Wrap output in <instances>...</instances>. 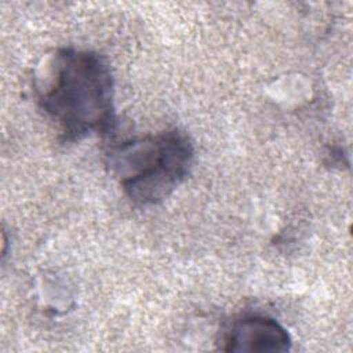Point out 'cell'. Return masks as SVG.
Returning a JSON list of instances; mask_svg holds the SVG:
<instances>
[{
    "mask_svg": "<svg viewBox=\"0 0 353 353\" xmlns=\"http://www.w3.org/2000/svg\"><path fill=\"white\" fill-rule=\"evenodd\" d=\"M291 347L288 331L268 316H247L236 320L223 335L225 352L277 353Z\"/></svg>",
    "mask_w": 353,
    "mask_h": 353,
    "instance_id": "3",
    "label": "cell"
},
{
    "mask_svg": "<svg viewBox=\"0 0 353 353\" xmlns=\"http://www.w3.org/2000/svg\"><path fill=\"white\" fill-rule=\"evenodd\" d=\"M37 102L66 141L108 134L116 123L114 85L108 61L97 52L61 48L36 77Z\"/></svg>",
    "mask_w": 353,
    "mask_h": 353,
    "instance_id": "1",
    "label": "cell"
},
{
    "mask_svg": "<svg viewBox=\"0 0 353 353\" xmlns=\"http://www.w3.org/2000/svg\"><path fill=\"white\" fill-rule=\"evenodd\" d=\"M193 159L190 138L183 131L170 130L121 143L110 153L109 165L132 203L153 205L185 181Z\"/></svg>",
    "mask_w": 353,
    "mask_h": 353,
    "instance_id": "2",
    "label": "cell"
}]
</instances>
